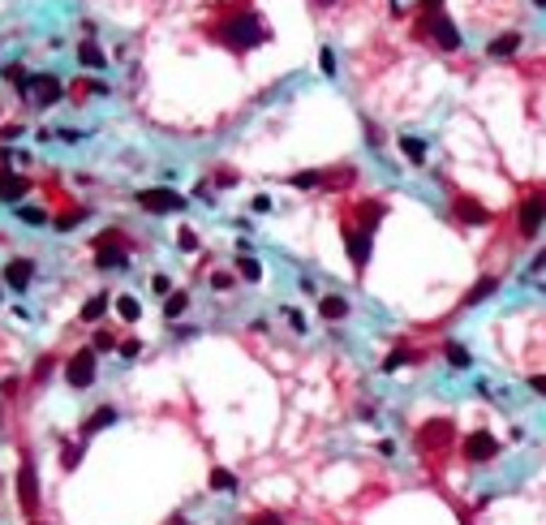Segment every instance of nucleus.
<instances>
[{
  "label": "nucleus",
  "mask_w": 546,
  "mask_h": 525,
  "mask_svg": "<svg viewBox=\"0 0 546 525\" xmlns=\"http://www.w3.org/2000/svg\"><path fill=\"white\" fill-rule=\"evenodd\" d=\"M383 216H388V207H383V202H374V198H370V202H357V229L374 233Z\"/></svg>",
  "instance_id": "obj_15"
},
{
  "label": "nucleus",
  "mask_w": 546,
  "mask_h": 525,
  "mask_svg": "<svg viewBox=\"0 0 546 525\" xmlns=\"http://www.w3.org/2000/svg\"><path fill=\"white\" fill-rule=\"evenodd\" d=\"M293 185H301V190H310V185H323V173H297V177H289Z\"/></svg>",
  "instance_id": "obj_35"
},
{
  "label": "nucleus",
  "mask_w": 546,
  "mask_h": 525,
  "mask_svg": "<svg viewBox=\"0 0 546 525\" xmlns=\"http://www.w3.org/2000/svg\"><path fill=\"white\" fill-rule=\"evenodd\" d=\"M374 448H378V456H396V444H392V439H378Z\"/></svg>",
  "instance_id": "obj_44"
},
{
  "label": "nucleus",
  "mask_w": 546,
  "mask_h": 525,
  "mask_svg": "<svg viewBox=\"0 0 546 525\" xmlns=\"http://www.w3.org/2000/svg\"><path fill=\"white\" fill-rule=\"evenodd\" d=\"M13 212H18V220H26L30 229H43V224H47V212H35V207H13Z\"/></svg>",
  "instance_id": "obj_28"
},
{
  "label": "nucleus",
  "mask_w": 546,
  "mask_h": 525,
  "mask_svg": "<svg viewBox=\"0 0 546 525\" xmlns=\"http://www.w3.org/2000/svg\"><path fill=\"white\" fill-rule=\"evenodd\" d=\"M47 375H52V357H39V366H35V383H47Z\"/></svg>",
  "instance_id": "obj_37"
},
{
  "label": "nucleus",
  "mask_w": 546,
  "mask_h": 525,
  "mask_svg": "<svg viewBox=\"0 0 546 525\" xmlns=\"http://www.w3.org/2000/svg\"><path fill=\"white\" fill-rule=\"evenodd\" d=\"M452 444H456L452 417H430V422L417 431V448H422V452H448Z\"/></svg>",
  "instance_id": "obj_3"
},
{
  "label": "nucleus",
  "mask_w": 546,
  "mask_h": 525,
  "mask_svg": "<svg viewBox=\"0 0 546 525\" xmlns=\"http://www.w3.org/2000/svg\"><path fill=\"white\" fill-rule=\"evenodd\" d=\"M422 5H426L430 13H439V5H443V0H422Z\"/></svg>",
  "instance_id": "obj_48"
},
{
  "label": "nucleus",
  "mask_w": 546,
  "mask_h": 525,
  "mask_svg": "<svg viewBox=\"0 0 546 525\" xmlns=\"http://www.w3.org/2000/svg\"><path fill=\"white\" fill-rule=\"evenodd\" d=\"M228 284H233L228 272H211V289H228Z\"/></svg>",
  "instance_id": "obj_40"
},
{
  "label": "nucleus",
  "mask_w": 546,
  "mask_h": 525,
  "mask_svg": "<svg viewBox=\"0 0 546 525\" xmlns=\"http://www.w3.org/2000/svg\"><path fill=\"white\" fill-rule=\"evenodd\" d=\"M456 216H460L465 224H486V220H490V212H486L477 198H469V194H460V198H456Z\"/></svg>",
  "instance_id": "obj_14"
},
{
  "label": "nucleus",
  "mask_w": 546,
  "mask_h": 525,
  "mask_svg": "<svg viewBox=\"0 0 546 525\" xmlns=\"http://www.w3.org/2000/svg\"><path fill=\"white\" fill-rule=\"evenodd\" d=\"M516 47H521V35H516V30H508V35H499V39H490V43H486V52H490V57H495V61L512 57Z\"/></svg>",
  "instance_id": "obj_18"
},
{
  "label": "nucleus",
  "mask_w": 546,
  "mask_h": 525,
  "mask_svg": "<svg viewBox=\"0 0 546 525\" xmlns=\"http://www.w3.org/2000/svg\"><path fill=\"white\" fill-rule=\"evenodd\" d=\"M314 5H318V9H327V5H336V0H314Z\"/></svg>",
  "instance_id": "obj_49"
},
{
  "label": "nucleus",
  "mask_w": 546,
  "mask_h": 525,
  "mask_svg": "<svg viewBox=\"0 0 546 525\" xmlns=\"http://www.w3.org/2000/svg\"><path fill=\"white\" fill-rule=\"evenodd\" d=\"M117 314H121V319H125V323H138V314H142V306H138V297H129V293H125V297H117Z\"/></svg>",
  "instance_id": "obj_26"
},
{
  "label": "nucleus",
  "mask_w": 546,
  "mask_h": 525,
  "mask_svg": "<svg viewBox=\"0 0 546 525\" xmlns=\"http://www.w3.org/2000/svg\"><path fill=\"white\" fill-rule=\"evenodd\" d=\"M400 151L409 155V160H413V164H426V142H422V138H413V134H405V138H400Z\"/></svg>",
  "instance_id": "obj_22"
},
{
  "label": "nucleus",
  "mask_w": 546,
  "mask_h": 525,
  "mask_svg": "<svg viewBox=\"0 0 546 525\" xmlns=\"http://www.w3.org/2000/svg\"><path fill=\"white\" fill-rule=\"evenodd\" d=\"M499 439L495 435H490V431H473V435H465L460 439V452H465V461L469 465H486V461H495L499 456Z\"/></svg>",
  "instance_id": "obj_4"
},
{
  "label": "nucleus",
  "mask_w": 546,
  "mask_h": 525,
  "mask_svg": "<svg viewBox=\"0 0 546 525\" xmlns=\"http://www.w3.org/2000/svg\"><path fill=\"white\" fill-rule=\"evenodd\" d=\"M542 224H546V190H533V194L521 202V233L533 237Z\"/></svg>",
  "instance_id": "obj_10"
},
{
  "label": "nucleus",
  "mask_w": 546,
  "mask_h": 525,
  "mask_svg": "<svg viewBox=\"0 0 546 525\" xmlns=\"http://www.w3.org/2000/svg\"><path fill=\"white\" fill-rule=\"evenodd\" d=\"M533 5H538V9H546V0H533Z\"/></svg>",
  "instance_id": "obj_51"
},
{
  "label": "nucleus",
  "mask_w": 546,
  "mask_h": 525,
  "mask_svg": "<svg viewBox=\"0 0 546 525\" xmlns=\"http://www.w3.org/2000/svg\"><path fill=\"white\" fill-rule=\"evenodd\" d=\"M112 349H121V340H117L112 332H99V336H95V353H112Z\"/></svg>",
  "instance_id": "obj_31"
},
{
  "label": "nucleus",
  "mask_w": 546,
  "mask_h": 525,
  "mask_svg": "<svg viewBox=\"0 0 546 525\" xmlns=\"http://www.w3.org/2000/svg\"><path fill=\"white\" fill-rule=\"evenodd\" d=\"M26 525H47V521H26Z\"/></svg>",
  "instance_id": "obj_52"
},
{
  "label": "nucleus",
  "mask_w": 546,
  "mask_h": 525,
  "mask_svg": "<svg viewBox=\"0 0 546 525\" xmlns=\"http://www.w3.org/2000/svg\"><path fill=\"white\" fill-rule=\"evenodd\" d=\"M138 353H142V340H134V336L121 340V357H138Z\"/></svg>",
  "instance_id": "obj_39"
},
{
  "label": "nucleus",
  "mask_w": 546,
  "mask_h": 525,
  "mask_svg": "<svg viewBox=\"0 0 546 525\" xmlns=\"http://www.w3.org/2000/svg\"><path fill=\"white\" fill-rule=\"evenodd\" d=\"M30 190V181L26 177H13V173H0V198H5V202H18L22 194Z\"/></svg>",
  "instance_id": "obj_17"
},
{
  "label": "nucleus",
  "mask_w": 546,
  "mask_h": 525,
  "mask_svg": "<svg viewBox=\"0 0 546 525\" xmlns=\"http://www.w3.org/2000/svg\"><path fill=\"white\" fill-rule=\"evenodd\" d=\"M405 362H413V353H409V349H396V353H388V357H383V371L392 375V371H400Z\"/></svg>",
  "instance_id": "obj_30"
},
{
  "label": "nucleus",
  "mask_w": 546,
  "mask_h": 525,
  "mask_svg": "<svg viewBox=\"0 0 546 525\" xmlns=\"http://www.w3.org/2000/svg\"><path fill=\"white\" fill-rule=\"evenodd\" d=\"M344 250H349V258H353V267L361 272L366 262H370V233L357 229V224H344Z\"/></svg>",
  "instance_id": "obj_11"
},
{
  "label": "nucleus",
  "mask_w": 546,
  "mask_h": 525,
  "mask_svg": "<svg viewBox=\"0 0 546 525\" xmlns=\"http://www.w3.org/2000/svg\"><path fill=\"white\" fill-rule=\"evenodd\" d=\"M0 78H5V82H26V74H22V65H9V69H0Z\"/></svg>",
  "instance_id": "obj_38"
},
{
  "label": "nucleus",
  "mask_w": 546,
  "mask_h": 525,
  "mask_svg": "<svg viewBox=\"0 0 546 525\" xmlns=\"http://www.w3.org/2000/svg\"><path fill=\"white\" fill-rule=\"evenodd\" d=\"M529 388H533L538 396H546V375H529Z\"/></svg>",
  "instance_id": "obj_42"
},
{
  "label": "nucleus",
  "mask_w": 546,
  "mask_h": 525,
  "mask_svg": "<svg viewBox=\"0 0 546 525\" xmlns=\"http://www.w3.org/2000/svg\"><path fill=\"white\" fill-rule=\"evenodd\" d=\"M215 39L228 43V47H237V52H245V47H254V43L267 39V26H262L254 13H233V18L220 22V35H215Z\"/></svg>",
  "instance_id": "obj_1"
},
{
  "label": "nucleus",
  "mask_w": 546,
  "mask_h": 525,
  "mask_svg": "<svg viewBox=\"0 0 546 525\" xmlns=\"http://www.w3.org/2000/svg\"><path fill=\"white\" fill-rule=\"evenodd\" d=\"M22 91L30 95V103H39V108H47V103H57V99L65 95L61 78H52V74H35V78H26V82H22Z\"/></svg>",
  "instance_id": "obj_8"
},
{
  "label": "nucleus",
  "mask_w": 546,
  "mask_h": 525,
  "mask_svg": "<svg viewBox=\"0 0 546 525\" xmlns=\"http://www.w3.org/2000/svg\"><path fill=\"white\" fill-rule=\"evenodd\" d=\"M168 525H190V521H181V517H177V521H168Z\"/></svg>",
  "instance_id": "obj_50"
},
{
  "label": "nucleus",
  "mask_w": 546,
  "mask_h": 525,
  "mask_svg": "<svg viewBox=\"0 0 546 525\" xmlns=\"http://www.w3.org/2000/svg\"><path fill=\"white\" fill-rule=\"evenodd\" d=\"M78 61H82L86 69H103V65H108V61H103V52H99L95 43H82V47H78Z\"/></svg>",
  "instance_id": "obj_23"
},
{
  "label": "nucleus",
  "mask_w": 546,
  "mask_h": 525,
  "mask_svg": "<svg viewBox=\"0 0 546 525\" xmlns=\"http://www.w3.org/2000/svg\"><path fill=\"white\" fill-rule=\"evenodd\" d=\"M417 35H430L434 43H439L443 52H456L460 47V35H456V22L452 18H443V13H430L422 26H417Z\"/></svg>",
  "instance_id": "obj_6"
},
{
  "label": "nucleus",
  "mask_w": 546,
  "mask_h": 525,
  "mask_svg": "<svg viewBox=\"0 0 546 525\" xmlns=\"http://www.w3.org/2000/svg\"><path fill=\"white\" fill-rule=\"evenodd\" d=\"M237 272H241V280H254V284H258V280H262V262L250 258V254H241V258H237Z\"/></svg>",
  "instance_id": "obj_24"
},
{
  "label": "nucleus",
  "mask_w": 546,
  "mask_h": 525,
  "mask_svg": "<svg viewBox=\"0 0 546 525\" xmlns=\"http://www.w3.org/2000/svg\"><path fill=\"white\" fill-rule=\"evenodd\" d=\"M18 500L26 517H39V469L30 452H22V465H18Z\"/></svg>",
  "instance_id": "obj_2"
},
{
  "label": "nucleus",
  "mask_w": 546,
  "mask_h": 525,
  "mask_svg": "<svg viewBox=\"0 0 546 525\" xmlns=\"http://www.w3.org/2000/svg\"><path fill=\"white\" fill-rule=\"evenodd\" d=\"M250 207H254V212H271V198H267V194H258V198H254Z\"/></svg>",
  "instance_id": "obj_45"
},
{
  "label": "nucleus",
  "mask_w": 546,
  "mask_h": 525,
  "mask_svg": "<svg viewBox=\"0 0 546 525\" xmlns=\"http://www.w3.org/2000/svg\"><path fill=\"white\" fill-rule=\"evenodd\" d=\"M112 422H117V405H99V409H95V413L86 417V422H82V439H91V435L108 431Z\"/></svg>",
  "instance_id": "obj_12"
},
{
  "label": "nucleus",
  "mask_w": 546,
  "mask_h": 525,
  "mask_svg": "<svg viewBox=\"0 0 546 525\" xmlns=\"http://www.w3.org/2000/svg\"><path fill=\"white\" fill-rule=\"evenodd\" d=\"M542 267H546V250H538V254H533V262H529V276H538Z\"/></svg>",
  "instance_id": "obj_41"
},
{
  "label": "nucleus",
  "mask_w": 546,
  "mask_h": 525,
  "mask_svg": "<svg viewBox=\"0 0 546 525\" xmlns=\"http://www.w3.org/2000/svg\"><path fill=\"white\" fill-rule=\"evenodd\" d=\"M151 289H155V293H173V284H168V276H155V280H151Z\"/></svg>",
  "instance_id": "obj_43"
},
{
  "label": "nucleus",
  "mask_w": 546,
  "mask_h": 525,
  "mask_svg": "<svg viewBox=\"0 0 546 525\" xmlns=\"http://www.w3.org/2000/svg\"><path fill=\"white\" fill-rule=\"evenodd\" d=\"M245 525H280V517H250Z\"/></svg>",
  "instance_id": "obj_47"
},
{
  "label": "nucleus",
  "mask_w": 546,
  "mask_h": 525,
  "mask_svg": "<svg viewBox=\"0 0 546 525\" xmlns=\"http://www.w3.org/2000/svg\"><path fill=\"white\" fill-rule=\"evenodd\" d=\"M82 444H65V452H61V469H65V474H74V469L82 465Z\"/></svg>",
  "instance_id": "obj_27"
},
{
  "label": "nucleus",
  "mask_w": 546,
  "mask_h": 525,
  "mask_svg": "<svg viewBox=\"0 0 546 525\" xmlns=\"http://www.w3.org/2000/svg\"><path fill=\"white\" fill-rule=\"evenodd\" d=\"M86 220V207H78V212H65V216H57V229H74V224H82Z\"/></svg>",
  "instance_id": "obj_33"
},
{
  "label": "nucleus",
  "mask_w": 546,
  "mask_h": 525,
  "mask_svg": "<svg viewBox=\"0 0 546 525\" xmlns=\"http://www.w3.org/2000/svg\"><path fill=\"white\" fill-rule=\"evenodd\" d=\"M65 383L69 388H91L95 383V349H78L65 362Z\"/></svg>",
  "instance_id": "obj_9"
},
{
  "label": "nucleus",
  "mask_w": 546,
  "mask_h": 525,
  "mask_svg": "<svg viewBox=\"0 0 546 525\" xmlns=\"http://www.w3.org/2000/svg\"><path fill=\"white\" fill-rule=\"evenodd\" d=\"M108 306H112V297H108V293L86 297V306H82V323H99L103 314H108Z\"/></svg>",
  "instance_id": "obj_19"
},
{
  "label": "nucleus",
  "mask_w": 546,
  "mask_h": 525,
  "mask_svg": "<svg viewBox=\"0 0 546 525\" xmlns=\"http://www.w3.org/2000/svg\"><path fill=\"white\" fill-rule=\"evenodd\" d=\"M177 246H181L185 254H190V250H198V237H194V229H181V233H177Z\"/></svg>",
  "instance_id": "obj_36"
},
{
  "label": "nucleus",
  "mask_w": 546,
  "mask_h": 525,
  "mask_svg": "<svg viewBox=\"0 0 546 525\" xmlns=\"http://www.w3.org/2000/svg\"><path fill=\"white\" fill-rule=\"evenodd\" d=\"M495 289H499V280H495V276H486V280H477V284H473V289L465 293V306H477V301H486V297L495 293Z\"/></svg>",
  "instance_id": "obj_21"
},
{
  "label": "nucleus",
  "mask_w": 546,
  "mask_h": 525,
  "mask_svg": "<svg viewBox=\"0 0 546 525\" xmlns=\"http://www.w3.org/2000/svg\"><path fill=\"white\" fill-rule=\"evenodd\" d=\"M448 362H452V366H460V371H465V366H469V349H465L460 340H448Z\"/></svg>",
  "instance_id": "obj_29"
},
{
  "label": "nucleus",
  "mask_w": 546,
  "mask_h": 525,
  "mask_svg": "<svg viewBox=\"0 0 546 525\" xmlns=\"http://www.w3.org/2000/svg\"><path fill=\"white\" fill-rule=\"evenodd\" d=\"M318 69H323L327 78L336 74V52H332V47H323V52H318Z\"/></svg>",
  "instance_id": "obj_34"
},
{
  "label": "nucleus",
  "mask_w": 546,
  "mask_h": 525,
  "mask_svg": "<svg viewBox=\"0 0 546 525\" xmlns=\"http://www.w3.org/2000/svg\"><path fill=\"white\" fill-rule=\"evenodd\" d=\"M30 276H35V262H30V258H13L9 267H5V284H9V289H18V293L30 284Z\"/></svg>",
  "instance_id": "obj_13"
},
{
  "label": "nucleus",
  "mask_w": 546,
  "mask_h": 525,
  "mask_svg": "<svg viewBox=\"0 0 546 525\" xmlns=\"http://www.w3.org/2000/svg\"><path fill=\"white\" fill-rule=\"evenodd\" d=\"M207 487H211V491H220V495H237V487H241V483H237L233 469L215 465V469H211V478H207Z\"/></svg>",
  "instance_id": "obj_16"
},
{
  "label": "nucleus",
  "mask_w": 546,
  "mask_h": 525,
  "mask_svg": "<svg viewBox=\"0 0 546 525\" xmlns=\"http://www.w3.org/2000/svg\"><path fill=\"white\" fill-rule=\"evenodd\" d=\"M318 314H323V319H344V314H349V301H344L340 293H327V297L318 301Z\"/></svg>",
  "instance_id": "obj_20"
},
{
  "label": "nucleus",
  "mask_w": 546,
  "mask_h": 525,
  "mask_svg": "<svg viewBox=\"0 0 546 525\" xmlns=\"http://www.w3.org/2000/svg\"><path fill=\"white\" fill-rule=\"evenodd\" d=\"M349 181H353V168H336L332 177H323V185H327V190H336V185H349Z\"/></svg>",
  "instance_id": "obj_32"
},
{
  "label": "nucleus",
  "mask_w": 546,
  "mask_h": 525,
  "mask_svg": "<svg viewBox=\"0 0 546 525\" xmlns=\"http://www.w3.org/2000/svg\"><path fill=\"white\" fill-rule=\"evenodd\" d=\"M185 310H190V293H168V301H163V314H168V319H181Z\"/></svg>",
  "instance_id": "obj_25"
},
{
  "label": "nucleus",
  "mask_w": 546,
  "mask_h": 525,
  "mask_svg": "<svg viewBox=\"0 0 546 525\" xmlns=\"http://www.w3.org/2000/svg\"><path fill=\"white\" fill-rule=\"evenodd\" d=\"M138 207H146V212L163 216V212H185L190 202H185L177 190H168V185H155V190H142V194H138Z\"/></svg>",
  "instance_id": "obj_5"
},
{
  "label": "nucleus",
  "mask_w": 546,
  "mask_h": 525,
  "mask_svg": "<svg viewBox=\"0 0 546 525\" xmlns=\"http://www.w3.org/2000/svg\"><path fill=\"white\" fill-rule=\"evenodd\" d=\"M117 241H121L117 233H99V241H95V267H99V272H121L125 262H129Z\"/></svg>",
  "instance_id": "obj_7"
},
{
  "label": "nucleus",
  "mask_w": 546,
  "mask_h": 525,
  "mask_svg": "<svg viewBox=\"0 0 546 525\" xmlns=\"http://www.w3.org/2000/svg\"><path fill=\"white\" fill-rule=\"evenodd\" d=\"M289 323H293V332H306V319H301L297 310H289Z\"/></svg>",
  "instance_id": "obj_46"
}]
</instances>
